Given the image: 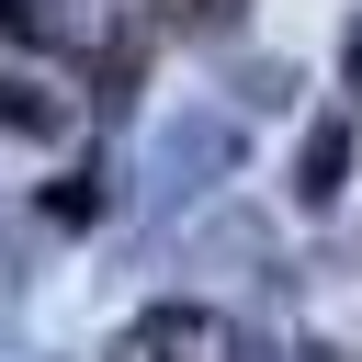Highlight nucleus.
Returning <instances> with one entry per match:
<instances>
[{
  "mask_svg": "<svg viewBox=\"0 0 362 362\" xmlns=\"http://www.w3.org/2000/svg\"><path fill=\"white\" fill-rule=\"evenodd\" d=\"M238 158H249V124H238V113H215V102L158 113V136H147V158H136V215H147V226H181L204 192L238 181Z\"/></svg>",
  "mask_w": 362,
  "mask_h": 362,
  "instance_id": "nucleus-1",
  "label": "nucleus"
},
{
  "mask_svg": "<svg viewBox=\"0 0 362 362\" xmlns=\"http://www.w3.org/2000/svg\"><path fill=\"white\" fill-rule=\"evenodd\" d=\"M204 351H226V317L215 305H147L113 339V362H204Z\"/></svg>",
  "mask_w": 362,
  "mask_h": 362,
  "instance_id": "nucleus-2",
  "label": "nucleus"
},
{
  "mask_svg": "<svg viewBox=\"0 0 362 362\" xmlns=\"http://www.w3.org/2000/svg\"><path fill=\"white\" fill-rule=\"evenodd\" d=\"M102 0H0V34L11 45H34V57H90L102 45Z\"/></svg>",
  "mask_w": 362,
  "mask_h": 362,
  "instance_id": "nucleus-3",
  "label": "nucleus"
},
{
  "mask_svg": "<svg viewBox=\"0 0 362 362\" xmlns=\"http://www.w3.org/2000/svg\"><path fill=\"white\" fill-rule=\"evenodd\" d=\"M351 158H362V124H351V113H317V124H305V147H294V204H317V215H328V204L351 192Z\"/></svg>",
  "mask_w": 362,
  "mask_h": 362,
  "instance_id": "nucleus-4",
  "label": "nucleus"
},
{
  "mask_svg": "<svg viewBox=\"0 0 362 362\" xmlns=\"http://www.w3.org/2000/svg\"><path fill=\"white\" fill-rule=\"evenodd\" d=\"M79 124V102L57 90V79H34V68H0V136H23V147H57Z\"/></svg>",
  "mask_w": 362,
  "mask_h": 362,
  "instance_id": "nucleus-5",
  "label": "nucleus"
},
{
  "mask_svg": "<svg viewBox=\"0 0 362 362\" xmlns=\"http://www.w3.org/2000/svg\"><path fill=\"white\" fill-rule=\"evenodd\" d=\"M102 204H113V170H102V158H79L68 181H45V226H90Z\"/></svg>",
  "mask_w": 362,
  "mask_h": 362,
  "instance_id": "nucleus-6",
  "label": "nucleus"
},
{
  "mask_svg": "<svg viewBox=\"0 0 362 362\" xmlns=\"http://www.w3.org/2000/svg\"><path fill=\"white\" fill-rule=\"evenodd\" d=\"M283 102H294V68H283V57H249V68H238V124H249V113H283Z\"/></svg>",
  "mask_w": 362,
  "mask_h": 362,
  "instance_id": "nucleus-7",
  "label": "nucleus"
},
{
  "mask_svg": "<svg viewBox=\"0 0 362 362\" xmlns=\"http://www.w3.org/2000/svg\"><path fill=\"white\" fill-rule=\"evenodd\" d=\"M238 11H249V0H181V34H204V45H226V34H238Z\"/></svg>",
  "mask_w": 362,
  "mask_h": 362,
  "instance_id": "nucleus-8",
  "label": "nucleus"
},
{
  "mask_svg": "<svg viewBox=\"0 0 362 362\" xmlns=\"http://www.w3.org/2000/svg\"><path fill=\"white\" fill-rule=\"evenodd\" d=\"M339 79H351V90H362V23H351V45H339Z\"/></svg>",
  "mask_w": 362,
  "mask_h": 362,
  "instance_id": "nucleus-9",
  "label": "nucleus"
},
{
  "mask_svg": "<svg viewBox=\"0 0 362 362\" xmlns=\"http://www.w3.org/2000/svg\"><path fill=\"white\" fill-rule=\"evenodd\" d=\"M204 362H260V351H249V339H238V328H226V351H204Z\"/></svg>",
  "mask_w": 362,
  "mask_h": 362,
  "instance_id": "nucleus-10",
  "label": "nucleus"
},
{
  "mask_svg": "<svg viewBox=\"0 0 362 362\" xmlns=\"http://www.w3.org/2000/svg\"><path fill=\"white\" fill-rule=\"evenodd\" d=\"M0 362H34V351H23V339H11V328H0Z\"/></svg>",
  "mask_w": 362,
  "mask_h": 362,
  "instance_id": "nucleus-11",
  "label": "nucleus"
}]
</instances>
